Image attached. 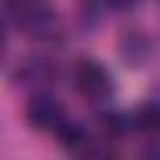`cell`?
<instances>
[{
  "instance_id": "6da1fadb",
  "label": "cell",
  "mask_w": 160,
  "mask_h": 160,
  "mask_svg": "<svg viewBox=\"0 0 160 160\" xmlns=\"http://www.w3.org/2000/svg\"><path fill=\"white\" fill-rule=\"evenodd\" d=\"M5 10L10 20L35 40H50L60 32V18L48 2H15Z\"/></svg>"
},
{
  "instance_id": "7a4b0ae2",
  "label": "cell",
  "mask_w": 160,
  "mask_h": 160,
  "mask_svg": "<svg viewBox=\"0 0 160 160\" xmlns=\"http://www.w3.org/2000/svg\"><path fill=\"white\" fill-rule=\"evenodd\" d=\"M72 80L80 95H85L92 102H105L112 95V75L108 72V68L92 58H82L75 62L72 70Z\"/></svg>"
},
{
  "instance_id": "3957f363",
  "label": "cell",
  "mask_w": 160,
  "mask_h": 160,
  "mask_svg": "<svg viewBox=\"0 0 160 160\" xmlns=\"http://www.w3.org/2000/svg\"><path fill=\"white\" fill-rule=\"evenodd\" d=\"M25 115H28V122L32 128H38V130H52V132L68 118L65 110H62V105L52 95H48V92L32 95L30 102H28V108H25Z\"/></svg>"
},
{
  "instance_id": "277c9868",
  "label": "cell",
  "mask_w": 160,
  "mask_h": 160,
  "mask_svg": "<svg viewBox=\"0 0 160 160\" xmlns=\"http://www.w3.org/2000/svg\"><path fill=\"white\" fill-rule=\"evenodd\" d=\"M55 138H58V142H60L62 148H68V150H82V148L88 145V130H85L80 122L70 120V118H65V120L60 122V128L55 130Z\"/></svg>"
},
{
  "instance_id": "5b68a950",
  "label": "cell",
  "mask_w": 160,
  "mask_h": 160,
  "mask_svg": "<svg viewBox=\"0 0 160 160\" xmlns=\"http://www.w3.org/2000/svg\"><path fill=\"white\" fill-rule=\"evenodd\" d=\"M135 128H140L148 135H160V100H148L135 110L132 118Z\"/></svg>"
},
{
  "instance_id": "8992f818",
  "label": "cell",
  "mask_w": 160,
  "mask_h": 160,
  "mask_svg": "<svg viewBox=\"0 0 160 160\" xmlns=\"http://www.w3.org/2000/svg\"><path fill=\"white\" fill-rule=\"evenodd\" d=\"M120 52L125 55V60H128L130 65H140V62H145V58H148V40H145L142 35H138V32H130V35H125V40H122Z\"/></svg>"
},
{
  "instance_id": "52a82bcc",
  "label": "cell",
  "mask_w": 160,
  "mask_h": 160,
  "mask_svg": "<svg viewBox=\"0 0 160 160\" xmlns=\"http://www.w3.org/2000/svg\"><path fill=\"white\" fill-rule=\"evenodd\" d=\"M138 160H160V145H145L138 152Z\"/></svg>"
},
{
  "instance_id": "ba28073f",
  "label": "cell",
  "mask_w": 160,
  "mask_h": 160,
  "mask_svg": "<svg viewBox=\"0 0 160 160\" xmlns=\"http://www.w3.org/2000/svg\"><path fill=\"white\" fill-rule=\"evenodd\" d=\"M5 45H8V32H5V20L0 15V58L5 55Z\"/></svg>"
},
{
  "instance_id": "9c48e42d",
  "label": "cell",
  "mask_w": 160,
  "mask_h": 160,
  "mask_svg": "<svg viewBox=\"0 0 160 160\" xmlns=\"http://www.w3.org/2000/svg\"><path fill=\"white\" fill-rule=\"evenodd\" d=\"M90 160H110V158H105V155H100V158H90Z\"/></svg>"
}]
</instances>
